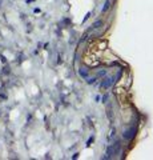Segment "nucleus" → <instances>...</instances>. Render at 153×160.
Masks as SVG:
<instances>
[{
	"label": "nucleus",
	"instance_id": "f257e3e1",
	"mask_svg": "<svg viewBox=\"0 0 153 160\" xmlns=\"http://www.w3.org/2000/svg\"><path fill=\"white\" fill-rule=\"evenodd\" d=\"M136 135V129H134V127H132L131 129H128V131H125L124 132V139H127V140H131L133 137V136Z\"/></svg>",
	"mask_w": 153,
	"mask_h": 160
},
{
	"label": "nucleus",
	"instance_id": "f03ea898",
	"mask_svg": "<svg viewBox=\"0 0 153 160\" xmlns=\"http://www.w3.org/2000/svg\"><path fill=\"white\" fill-rule=\"evenodd\" d=\"M109 7H111V3L109 1H105V4H104V7H103V9H101V12H107L108 9H109Z\"/></svg>",
	"mask_w": 153,
	"mask_h": 160
}]
</instances>
